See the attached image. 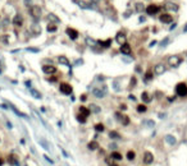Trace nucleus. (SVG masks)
<instances>
[{
	"mask_svg": "<svg viewBox=\"0 0 187 166\" xmlns=\"http://www.w3.org/2000/svg\"><path fill=\"white\" fill-rule=\"evenodd\" d=\"M109 166H119V165H117V164H109Z\"/></svg>",
	"mask_w": 187,
	"mask_h": 166,
	"instance_id": "48",
	"label": "nucleus"
},
{
	"mask_svg": "<svg viewBox=\"0 0 187 166\" xmlns=\"http://www.w3.org/2000/svg\"><path fill=\"white\" fill-rule=\"evenodd\" d=\"M126 35H124V32H118L117 33V36H115V41L118 43H120V45H123V43H126Z\"/></svg>",
	"mask_w": 187,
	"mask_h": 166,
	"instance_id": "10",
	"label": "nucleus"
},
{
	"mask_svg": "<svg viewBox=\"0 0 187 166\" xmlns=\"http://www.w3.org/2000/svg\"><path fill=\"white\" fill-rule=\"evenodd\" d=\"M30 14H31V17L34 18L36 22L40 19V17H41V8L39 6V5H32L31 8H30Z\"/></svg>",
	"mask_w": 187,
	"mask_h": 166,
	"instance_id": "2",
	"label": "nucleus"
},
{
	"mask_svg": "<svg viewBox=\"0 0 187 166\" xmlns=\"http://www.w3.org/2000/svg\"><path fill=\"white\" fill-rule=\"evenodd\" d=\"M86 42L89 43V45H96V43H97V41H94V40H92V38H90V37H89V38H86Z\"/></svg>",
	"mask_w": 187,
	"mask_h": 166,
	"instance_id": "39",
	"label": "nucleus"
},
{
	"mask_svg": "<svg viewBox=\"0 0 187 166\" xmlns=\"http://www.w3.org/2000/svg\"><path fill=\"white\" fill-rule=\"evenodd\" d=\"M58 61H59L60 64H63V65H67V66L71 65V63L68 61V59L65 58V56H58Z\"/></svg>",
	"mask_w": 187,
	"mask_h": 166,
	"instance_id": "25",
	"label": "nucleus"
},
{
	"mask_svg": "<svg viewBox=\"0 0 187 166\" xmlns=\"http://www.w3.org/2000/svg\"><path fill=\"white\" fill-rule=\"evenodd\" d=\"M92 93H94V96H96V97H99V98H101V97H104L105 96V91L104 90H100V88H95V90L92 91Z\"/></svg>",
	"mask_w": 187,
	"mask_h": 166,
	"instance_id": "19",
	"label": "nucleus"
},
{
	"mask_svg": "<svg viewBox=\"0 0 187 166\" xmlns=\"http://www.w3.org/2000/svg\"><path fill=\"white\" fill-rule=\"evenodd\" d=\"M46 18L49 19V22H50V23H59V22H60V19H59V18H58L55 14H54V13H49Z\"/></svg>",
	"mask_w": 187,
	"mask_h": 166,
	"instance_id": "16",
	"label": "nucleus"
},
{
	"mask_svg": "<svg viewBox=\"0 0 187 166\" xmlns=\"http://www.w3.org/2000/svg\"><path fill=\"white\" fill-rule=\"evenodd\" d=\"M30 93L34 96L35 98H41V93H39L36 90H34V88H32V90H30Z\"/></svg>",
	"mask_w": 187,
	"mask_h": 166,
	"instance_id": "36",
	"label": "nucleus"
},
{
	"mask_svg": "<svg viewBox=\"0 0 187 166\" xmlns=\"http://www.w3.org/2000/svg\"><path fill=\"white\" fill-rule=\"evenodd\" d=\"M78 111H80V114H81L82 116H85V118H87V116H89V115L91 114L90 109H87V107H85V106H80Z\"/></svg>",
	"mask_w": 187,
	"mask_h": 166,
	"instance_id": "15",
	"label": "nucleus"
},
{
	"mask_svg": "<svg viewBox=\"0 0 187 166\" xmlns=\"http://www.w3.org/2000/svg\"><path fill=\"white\" fill-rule=\"evenodd\" d=\"M120 52H122V54H124V55H129L131 54V46H129V43H123V45H120Z\"/></svg>",
	"mask_w": 187,
	"mask_h": 166,
	"instance_id": "13",
	"label": "nucleus"
},
{
	"mask_svg": "<svg viewBox=\"0 0 187 166\" xmlns=\"http://www.w3.org/2000/svg\"><path fill=\"white\" fill-rule=\"evenodd\" d=\"M119 120H120V123H122L123 125H128L129 124V118L127 115H124V114H122V118H120Z\"/></svg>",
	"mask_w": 187,
	"mask_h": 166,
	"instance_id": "27",
	"label": "nucleus"
},
{
	"mask_svg": "<svg viewBox=\"0 0 187 166\" xmlns=\"http://www.w3.org/2000/svg\"><path fill=\"white\" fill-rule=\"evenodd\" d=\"M110 157H112L113 160H115V161H120V160L123 159L122 153H120V152H118V151H113V152L110 153Z\"/></svg>",
	"mask_w": 187,
	"mask_h": 166,
	"instance_id": "17",
	"label": "nucleus"
},
{
	"mask_svg": "<svg viewBox=\"0 0 187 166\" xmlns=\"http://www.w3.org/2000/svg\"><path fill=\"white\" fill-rule=\"evenodd\" d=\"M120 109H122V110H126L127 106H126V105H120Z\"/></svg>",
	"mask_w": 187,
	"mask_h": 166,
	"instance_id": "45",
	"label": "nucleus"
},
{
	"mask_svg": "<svg viewBox=\"0 0 187 166\" xmlns=\"http://www.w3.org/2000/svg\"><path fill=\"white\" fill-rule=\"evenodd\" d=\"M152 77H154L152 72H151V70H147V72L145 73V81H146V82L151 81V79H152Z\"/></svg>",
	"mask_w": 187,
	"mask_h": 166,
	"instance_id": "33",
	"label": "nucleus"
},
{
	"mask_svg": "<svg viewBox=\"0 0 187 166\" xmlns=\"http://www.w3.org/2000/svg\"><path fill=\"white\" fill-rule=\"evenodd\" d=\"M89 109H90V111H92V113H96V114H99V113L101 111V109L97 105H95V104H91Z\"/></svg>",
	"mask_w": 187,
	"mask_h": 166,
	"instance_id": "26",
	"label": "nucleus"
},
{
	"mask_svg": "<svg viewBox=\"0 0 187 166\" xmlns=\"http://www.w3.org/2000/svg\"><path fill=\"white\" fill-rule=\"evenodd\" d=\"M152 161H154L152 153L149 152V151H146V152L144 153V162H145V164H152Z\"/></svg>",
	"mask_w": 187,
	"mask_h": 166,
	"instance_id": "14",
	"label": "nucleus"
},
{
	"mask_svg": "<svg viewBox=\"0 0 187 166\" xmlns=\"http://www.w3.org/2000/svg\"><path fill=\"white\" fill-rule=\"evenodd\" d=\"M8 162H9L10 165H17V164H18V157L16 156L14 153H10L9 156H8Z\"/></svg>",
	"mask_w": 187,
	"mask_h": 166,
	"instance_id": "18",
	"label": "nucleus"
},
{
	"mask_svg": "<svg viewBox=\"0 0 187 166\" xmlns=\"http://www.w3.org/2000/svg\"><path fill=\"white\" fill-rule=\"evenodd\" d=\"M135 157H136V152H135V151H132V150H129V151L127 152V159H128L129 161H133V160H135Z\"/></svg>",
	"mask_w": 187,
	"mask_h": 166,
	"instance_id": "28",
	"label": "nucleus"
},
{
	"mask_svg": "<svg viewBox=\"0 0 187 166\" xmlns=\"http://www.w3.org/2000/svg\"><path fill=\"white\" fill-rule=\"evenodd\" d=\"M136 72L137 73H141L142 70H141V66H136Z\"/></svg>",
	"mask_w": 187,
	"mask_h": 166,
	"instance_id": "43",
	"label": "nucleus"
},
{
	"mask_svg": "<svg viewBox=\"0 0 187 166\" xmlns=\"http://www.w3.org/2000/svg\"><path fill=\"white\" fill-rule=\"evenodd\" d=\"M165 141L169 143V145H174V143H175V138H174L173 136H167V137H165Z\"/></svg>",
	"mask_w": 187,
	"mask_h": 166,
	"instance_id": "37",
	"label": "nucleus"
},
{
	"mask_svg": "<svg viewBox=\"0 0 187 166\" xmlns=\"http://www.w3.org/2000/svg\"><path fill=\"white\" fill-rule=\"evenodd\" d=\"M46 29H48V32L54 33V32H57L58 27H57V24H54V23H49V24H48V27H46Z\"/></svg>",
	"mask_w": 187,
	"mask_h": 166,
	"instance_id": "24",
	"label": "nucleus"
},
{
	"mask_svg": "<svg viewBox=\"0 0 187 166\" xmlns=\"http://www.w3.org/2000/svg\"><path fill=\"white\" fill-rule=\"evenodd\" d=\"M137 111H138L140 114H144V113H146V111H147V107H146L145 105L140 104V105H137Z\"/></svg>",
	"mask_w": 187,
	"mask_h": 166,
	"instance_id": "29",
	"label": "nucleus"
},
{
	"mask_svg": "<svg viewBox=\"0 0 187 166\" xmlns=\"http://www.w3.org/2000/svg\"><path fill=\"white\" fill-rule=\"evenodd\" d=\"M87 148L91 150V151H95L99 148V143L96 141H91V142H89V145H87Z\"/></svg>",
	"mask_w": 187,
	"mask_h": 166,
	"instance_id": "21",
	"label": "nucleus"
},
{
	"mask_svg": "<svg viewBox=\"0 0 187 166\" xmlns=\"http://www.w3.org/2000/svg\"><path fill=\"white\" fill-rule=\"evenodd\" d=\"M159 19H160L161 23H172V22H173V17H172L170 14H168V13L161 14V15L159 17Z\"/></svg>",
	"mask_w": 187,
	"mask_h": 166,
	"instance_id": "7",
	"label": "nucleus"
},
{
	"mask_svg": "<svg viewBox=\"0 0 187 166\" xmlns=\"http://www.w3.org/2000/svg\"><path fill=\"white\" fill-rule=\"evenodd\" d=\"M109 137L113 138V139H119V138H120V136L118 134V133H117L115 130H112L110 133H109Z\"/></svg>",
	"mask_w": 187,
	"mask_h": 166,
	"instance_id": "34",
	"label": "nucleus"
},
{
	"mask_svg": "<svg viewBox=\"0 0 187 166\" xmlns=\"http://www.w3.org/2000/svg\"><path fill=\"white\" fill-rule=\"evenodd\" d=\"M48 81L51 82V83H54V82H57V78H55V77H51V78H49Z\"/></svg>",
	"mask_w": 187,
	"mask_h": 166,
	"instance_id": "40",
	"label": "nucleus"
},
{
	"mask_svg": "<svg viewBox=\"0 0 187 166\" xmlns=\"http://www.w3.org/2000/svg\"><path fill=\"white\" fill-rule=\"evenodd\" d=\"M97 43H100L101 47H109L112 45V38H108L106 41H97Z\"/></svg>",
	"mask_w": 187,
	"mask_h": 166,
	"instance_id": "23",
	"label": "nucleus"
},
{
	"mask_svg": "<svg viewBox=\"0 0 187 166\" xmlns=\"http://www.w3.org/2000/svg\"><path fill=\"white\" fill-rule=\"evenodd\" d=\"M181 63H182V58L178 56V55H172V56L168 58V64L172 66V68H177Z\"/></svg>",
	"mask_w": 187,
	"mask_h": 166,
	"instance_id": "3",
	"label": "nucleus"
},
{
	"mask_svg": "<svg viewBox=\"0 0 187 166\" xmlns=\"http://www.w3.org/2000/svg\"><path fill=\"white\" fill-rule=\"evenodd\" d=\"M13 24L16 26V28L22 27V24H23V18H22L21 14H17V15L14 17V19H13Z\"/></svg>",
	"mask_w": 187,
	"mask_h": 166,
	"instance_id": "12",
	"label": "nucleus"
},
{
	"mask_svg": "<svg viewBox=\"0 0 187 166\" xmlns=\"http://www.w3.org/2000/svg\"><path fill=\"white\" fill-rule=\"evenodd\" d=\"M31 32L34 33V35H39V33L41 32V28H40V26L37 24V23H34L31 26Z\"/></svg>",
	"mask_w": 187,
	"mask_h": 166,
	"instance_id": "20",
	"label": "nucleus"
},
{
	"mask_svg": "<svg viewBox=\"0 0 187 166\" xmlns=\"http://www.w3.org/2000/svg\"><path fill=\"white\" fill-rule=\"evenodd\" d=\"M65 32H67V35L71 37V40H77V38H78V32H77L74 28L68 27L67 29H65Z\"/></svg>",
	"mask_w": 187,
	"mask_h": 166,
	"instance_id": "8",
	"label": "nucleus"
},
{
	"mask_svg": "<svg viewBox=\"0 0 187 166\" xmlns=\"http://www.w3.org/2000/svg\"><path fill=\"white\" fill-rule=\"evenodd\" d=\"M141 98H142V101H144L145 104H149V102H151V96H150L147 92H142V95H141Z\"/></svg>",
	"mask_w": 187,
	"mask_h": 166,
	"instance_id": "22",
	"label": "nucleus"
},
{
	"mask_svg": "<svg viewBox=\"0 0 187 166\" xmlns=\"http://www.w3.org/2000/svg\"><path fill=\"white\" fill-rule=\"evenodd\" d=\"M164 8L168 9V10H172V12H178L179 6L175 4V3H172V1H167L165 4H164Z\"/></svg>",
	"mask_w": 187,
	"mask_h": 166,
	"instance_id": "9",
	"label": "nucleus"
},
{
	"mask_svg": "<svg viewBox=\"0 0 187 166\" xmlns=\"http://www.w3.org/2000/svg\"><path fill=\"white\" fill-rule=\"evenodd\" d=\"M140 22H145V17H140Z\"/></svg>",
	"mask_w": 187,
	"mask_h": 166,
	"instance_id": "46",
	"label": "nucleus"
},
{
	"mask_svg": "<svg viewBox=\"0 0 187 166\" xmlns=\"http://www.w3.org/2000/svg\"><path fill=\"white\" fill-rule=\"evenodd\" d=\"M168 41H169V38H164V41L161 42V46H164V45H167V43H168Z\"/></svg>",
	"mask_w": 187,
	"mask_h": 166,
	"instance_id": "41",
	"label": "nucleus"
},
{
	"mask_svg": "<svg viewBox=\"0 0 187 166\" xmlns=\"http://www.w3.org/2000/svg\"><path fill=\"white\" fill-rule=\"evenodd\" d=\"M154 72H155V74H158V75L163 74L164 72H165V65L161 64V63L156 64V65H155V68H154Z\"/></svg>",
	"mask_w": 187,
	"mask_h": 166,
	"instance_id": "11",
	"label": "nucleus"
},
{
	"mask_svg": "<svg viewBox=\"0 0 187 166\" xmlns=\"http://www.w3.org/2000/svg\"><path fill=\"white\" fill-rule=\"evenodd\" d=\"M136 83H137V79H136V77H132L131 78V81H129V84H128V90H132L135 86H136Z\"/></svg>",
	"mask_w": 187,
	"mask_h": 166,
	"instance_id": "31",
	"label": "nucleus"
},
{
	"mask_svg": "<svg viewBox=\"0 0 187 166\" xmlns=\"http://www.w3.org/2000/svg\"><path fill=\"white\" fill-rule=\"evenodd\" d=\"M77 120H78V123H81V124H85V123H86V118L82 116L81 114L77 115Z\"/></svg>",
	"mask_w": 187,
	"mask_h": 166,
	"instance_id": "38",
	"label": "nucleus"
},
{
	"mask_svg": "<svg viewBox=\"0 0 187 166\" xmlns=\"http://www.w3.org/2000/svg\"><path fill=\"white\" fill-rule=\"evenodd\" d=\"M86 98H87L86 95H82V96H81V100H82V101H86Z\"/></svg>",
	"mask_w": 187,
	"mask_h": 166,
	"instance_id": "44",
	"label": "nucleus"
},
{
	"mask_svg": "<svg viewBox=\"0 0 187 166\" xmlns=\"http://www.w3.org/2000/svg\"><path fill=\"white\" fill-rule=\"evenodd\" d=\"M175 93H177L179 97H186L187 96V84L181 82L175 86Z\"/></svg>",
	"mask_w": 187,
	"mask_h": 166,
	"instance_id": "1",
	"label": "nucleus"
},
{
	"mask_svg": "<svg viewBox=\"0 0 187 166\" xmlns=\"http://www.w3.org/2000/svg\"><path fill=\"white\" fill-rule=\"evenodd\" d=\"M183 31H184V32H187V24L184 26V28H183Z\"/></svg>",
	"mask_w": 187,
	"mask_h": 166,
	"instance_id": "49",
	"label": "nucleus"
},
{
	"mask_svg": "<svg viewBox=\"0 0 187 166\" xmlns=\"http://www.w3.org/2000/svg\"><path fill=\"white\" fill-rule=\"evenodd\" d=\"M77 4H78L81 8H83V9H89V8H90V5L87 4V3H85L83 0H78V1H77Z\"/></svg>",
	"mask_w": 187,
	"mask_h": 166,
	"instance_id": "35",
	"label": "nucleus"
},
{
	"mask_svg": "<svg viewBox=\"0 0 187 166\" xmlns=\"http://www.w3.org/2000/svg\"><path fill=\"white\" fill-rule=\"evenodd\" d=\"M94 128H95V130H96L97 133H101V132H104V129H105V127H104V125H103L101 123L96 124V125H95Z\"/></svg>",
	"mask_w": 187,
	"mask_h": 166,
	"instance_id": "32",
	"label": "nucleus"
},
{
	"mask_svg": "<svg viewBox=\"0 0 187 166\" xmlns=\"http://www.w3.org/2000/svg\"><path fill=\"white\" fill-rule=\"evenodd\" d=\"M42 72L45 74H55L57 73V68L54 65H44L42 66Z\"/></svg>",
	"mask_w": 187,
	"mask_h": 166,
	"instance_id": "6",
	"label": "nucleus"
},
{
	"mask_svg": "<svg viewBox=\"0 0 187 166\" xmlns=\"http://www.w3.org/2000/svg\"><path fill=\"white\" fill-rule=\"evenodd\" d=\"M4 165V161H3V159H0V166H3Z\"/></svg>",
	"mask_w": 187,
	"mask_h": 166,
	"instance_id": "47",
	"label": "nucleus"
},
{
	"mask_svg": "<svg viewBox=\"0 0 187 166\" xmlns=\"http://www.w3.org/2000/svg\"><path fill=\"white\" fill-rule=\"evenodd\" d=\"M128 97H129V100H132V101H136V97H135L133 95H129Z\"/></svg>",
	"mask_w": 187,
	"mask_h": 166,
	"instance_id": "42",
	"label": "nucleus"
},
{
	"mask_svg": "<svg viewBox=\"0 0 187 166\" xmlns=\"http://www.w3.org/2000/svg\"><path fill=\"white\" fill-rule=\"evenodd\" d=\"M59 91H60L62 93H64V95H71V93L73 92V88H72V86H71L69 83L63 82V83H60V86H59Z\"/></svg>",
	"mask_w": 187,
	"mask_h": 166,
	"instance_id": "4",
	"label": "nucleus"
},
{
	"mask_svg": "<svg viewBox=\"0 0 187 166\" xmlns=\"http://www.w3.org/2000/svg\"><path fill=\"white\" fill-rule=\"evenodd\" d=\"M135 9L137 10V12H142V10L146 9V6L142 4V3H136V4H135Z\"/></svg>",
	"mask_w": 187,
	"mask_h": 166,
	"instance_id": "30",
	"label": "nucleus"
},
{
	"mask_svg": "<svg viewBox=\"0 0 187 166\" xmlns=\"http://www.w3.org/2000/svg\"><path fill=\"white\" fill-rule=\"evenodd\" d=\"M146 13L149 14V15H155L159 10H160V8L158 6V5H155V4H150V5H147L146 6Z\"/></svg>",
	"mask_w": 187,
	"mask_h": 166,
	"instance_id": "5",
	"label": "nucleus"
}]
</instances>
